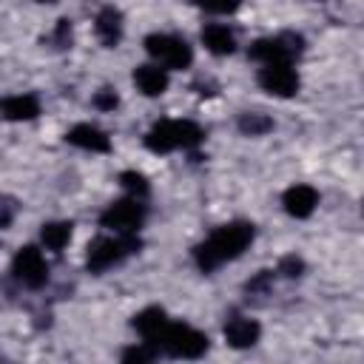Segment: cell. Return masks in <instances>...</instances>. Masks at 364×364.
Wrapping results in <instances>:
<instances>
[{"label":"cell","mask_w":364,"mask_h":364,"mask_svg":"<svg viewBox=\"0 0 364 364\" xmlns=\"http://www.w3.org/2000/svg\"><path fill=\"white\" fill-rule=\"evenodd\" d=\"M259 336H262L259 321H253V318H247V316H233V318H228V324H225V341H228L230 347H236V350L253 347V344L259 341Z\"/></svg>","instance_id":"10"},{"label":"cell","mask_w":364,"mask_h":364,"mask_svg":"<svg viewBox=\"0 0 364 364\" xmlns=\"http://www.w3.org/2000/svg\"><path fill=\"white\" fill-rule=\"evenodd\" d=\"M142 247L139 236L136 233H117L114 239H94L88 245V253H85V264L91 273H102L108 267H114L117 262H122L125 256L136 253Z\"/></svg>","instance_id":"4"},{"label":"cell","mask_w":364,"mask_h":364,"mask_svg":"<svg viewBox=\"0 0 364 364\" xmlns=\"http://www.w3.org/2000/svg\"><path fill=\"white\" fill-rule=\"evenodd\" d=\"M196 6L210 11V14H230L242 6V0H196Z\"/></svg>","instance_id":"22"},{"label":"cell","mask_w":364,"mask_h":364,"mask_svg":"<svg viewBox=\"0 0 364 364\" xmlns=\"http://www.w3.org/2000/svg\"><path fill=\"white\" fill-rule=\"evenodd\" d=\"M301 51H304V40H301V34H293V31H284L276 37H262L250 46V57L259 63H290Z\"/></svg>","instance_id":"6"},{"label":"cell","mask_w":364,"mask_h":364,"mask_svg":"<svg viewBox=\"0 0 364 364\" xmlns=\"http://www.w3.org/2000/svg\"><path fill=\"white\" fill-rule=\"evenodd\" d=\"M37 114H40V102L31 94H14L0 100V117L9 122H26V119H34Z\"/></svg>","instance_id":"13"},{"label":"cell","mask_w":364,"mask_h":364,"mask_svg":"<svg viewBox=\"0 0 364 364\" xmlns=\"http://www.w3.org/2000/svg\"><path fill=\"white\" fill-rule=\"evenodd\" d=\"M11 273H14V279H17L20 284H26V287H31V290H37V287H43V284L48 282L46 259H43V253H40L37 247H31V245H26V247H20V250L14 253Z\"/></svg>","instance_id":"8"},{"label":"cell","mask_w":364,"mask_h":364,"mask_svg":"<svg viewBox=\"0 0 364 364\" xmlns=\"http://www.w3.org/2000/svg\"><path fill=\"white\" fill-rule=\"evenodd\" d=\"M279 273L287 276V279H296V276L304 273V262H301L299 256H284V259L279 262Z\"/></svg>","instance_id":"23"},{"label":"cell","mask_w":364,"mask_h":364,"mask_svg":"<svg viewBox=\"0 0 364 364\" xmlns=\"http://www.w3.org/2000/svg\"><path fill=\"white\" fill-rule=\"evenodd\" d=\"M94 28H97V37L102 40L105 48H114L122 37V14L114 9V6H105L97 20H94Z\"/></svg>","instance_id":"14"},{"label":"cell","mask_w":364,"mask_h":364,"mask_svg":"<svg viewBox=\"0 0 364 364\" xmlns=\"http://www.w3.org/2000/svg\"><path fill=\"white\" fill-rule=\"evenodd\" d=\"M71 228H74L71 222H48V225H43L40 239L48 250H63L71 239Z\"/></svg>","instance_id":"18"},{"label":"cell","mask_w":364,"mask_h":364,"mask_svg":"<svg viewBox=\"0 0 364 364\" xmlns=\"http://www.w3.org/2000/svg\"><path fill=\"white\" fill-rule=\"evenodd\" d=\"M253 236H256V228L250 222H228L193 247V262L202 273H210L219 264L242 256L247 250V245L253 242Z\"/></svg>","instance_id":"1"},{"label":"cell","mask_w":364,"mask_h":364,"mask_svg":"<svg viewBox=\"0 0 364 364\" xmlns=\"http://www.w3.org/2000/svg\"><path fill=\"white\" fill-rule=\"evenodd\" d=\"M282 205H284V210H287L290 216L307 219V216L316 210V205H318V193H316V188H310V185H293V188L284 191Z\"/></svg>","instance_id":"12"},{"label":"cell","mask_w":364,"mask_h":364,"mask_svg":"<svg viewBox=\"0 0 364 364\" xmlns=\"http://www.w3.org/2000/svg\"><path fill=\"white\" fill-rule=\"evenodd\" d=\"M259 85L273 97H293L299 91V74L290 63H264L259 71Z\"/></svg>","instance_id":"9"},{"label":"cell","mask_w":364,"mask_h":364,"mask_svg":"<svg viewBox=\"0 0 364 364\" xmlns=\"http://www.w3.org/2000/svg\"><path fill=\"white\" fill-rule=\"evenodd\" d=\"M134 330L148 341V344H154L156 341V336L162 333V327L168 324V316H165V310L162 307H145L142 313H136L134 316Z\"/></svg>","instance_id":"17"},{"label":"cell","mask_w":364,"mask_h":364,"mask_svg":"<svg viewBox=\"0 0 364 364\" xmlns=\"http://www.w3.org/2000/svg\"><path fill=\"white\" fill-rule=\"evenodd\" d=\"M11 213H14V208H0V228H9Z\"/></svg>","instance_id":"26"},{"label":"cell","mask_w":364,"mask_h":364,"mask_svg":"<svg viewBox=\"0 0 364 364\" xmlns=\"http://www.w3.org/2000/svg\"><path fill=\"white\" fill-rule=\"evenodd\" d=\"M202 136V128L191 119H159L145 134V148L154 154H168L176 148H196Z\"/></svg>","instance_id":"2"},{"label":"cell","mask_w":364,"mask_h":364,"mask_svg":"<svg viewBox=\"0 0 364 364\" xmlns=\"http://www.w3.org/2000/svg\"><path fill=\"white\" fill-rule=\"evenodd\" d=\"M134 82L145 97H159L168 88V71L159 65H136L134 68Z\"/></svg>","instance_id":"15"},{"label":"cell","mask_w":364,"mask_h":364,"mask_svg":"<svg viewBox=\"0 0 364 364\" xmlns=\"http://www.w3.org/2000/svg\"><path fill=\"white\" fill-rule=\"evenodd\" d=\"M94 105H97L100 111H114V108L119 105V97H117L111 88H102V91L94 94Z\"/></svg>","instance_id":"24"},{"label":"cell","mask_w":364,"mask_h":364,"mask_svg":"<svg viewBox=\"0 0 364 364\" xmlns=\"http://www.w3.org/2000/svg\"><path fill=\"white\" fill-rule=\"evenodd\" d=\"M156 355H159V350H156L154 344L142 341L139 347H128V350L122 353V361H125V364H145V361H151V358H156Z\"/></svg>","instance_id":"21"},{"label":"cell","mask_w":364,"mask_h":364,"mask_svg":"<svg viewBox=\"0 0 364 364\" xmlns=\"http://www.w3.org/2000/svg\"><path fill=\"white\" fill-rule=\"evenodd\" d=\"M65 142H68V145H77V148H82V151H94V154H105V151H111V139H108V134L100 131L97 125H88V122L74 125V128L65 134Z\"/></svg>","instance_id":"11"},{"label":"cell","mask_w":364,"mask_h":364,"mask_svg":"<svg viewBox=\"0 0 364 364\" xmlns=\"http://www.w3.org/2000/svg\"><path fill=\"white\" fill-rule=\"evenodd\" d=\"M37 3H57V0H37Z\"/></svg>","instance_id":"27"},{"label":"cell","mask_w":364,"mask_h":364,"mask_svg":"<svg viewBox=\"0 0 364 364\" xmlns=\"http://www.w3.org/2000/svg\"><path fill=\"white\" fill-rule=\"evenodd\" d=\"M119 185L131 193V196H148V179L139 171H122L119 173Z\"/></svg>","instance_id":"20"},{"label":"cell","mask_w":364,"mask_h":364,"mask_svg":"<svg viewBox=\"0 0 364 364\" xmlns=\"http://www.w3.org/2000/svg\"><path fill=\"white\" fill-rule=\"evenodd\" d=\"M145 51L165 68H188L193 63V51L182 37L173 34H148L145 37Z\"/></svg>","instance_id":"5"},{"label":"cell","mask_w":364,"mask_h":364,"mask_svg":"<svg viewBox=\"0 0 364 364\" xmlns=\"http://www.w3.org/2000/svg\"><path fill=\"white\" fill-rule=\"evenodd\" d=\"M145 222V205L134 196V199H119V202H111L102 216H100V225L102 228H111L117 233H136Z\"/></svg>","instance_id":"7"},{"label":"cell","mask_w":364,"mask_h":364,"mask_svg":"<svg viewBox=\"0 0 364 364\" xmlns=\"http://www.w3.org/2000/svg\"><path fill=\"white\" fill-rule=\"evenodd\" d=\"M154 347L162 350V353H168L171 358H199V355L208 353V336L199 333L191 324L168 321L162 327V333L156 336Z\"/></svg>","instance_id":"3"},{"label":"cell","mask_w":364,"mask_h":364,"mask_svg":"<svg viewBox=\"0 0 364 364\" xmlns=\"http://www.w3.org/2000/svg\"><path fill=\"white\" fill-rule=\"evenodd\" d=\"M236 125H239V131L247 134V136H262V134H267V131L273 128V119L264 117V114H242Z\"/></svg>","instance_id":"19"},{"label":"cell","mask_w":364,"mask_h":364,"mask_svg":"<svg viewBox=\"0 0 364 364\" xmlns=\"http://www.w3.org/2000/svg\"><path fill=\"white\" fill-rule=\"evenodd\" d=\"M54 43H57L60 48L71 46V23H68V20H60V23H57V28H54Z\"/></svg>","instance_id":"25"},{"label":"cell","mask_w":364,"mask_h":364,"mask_svg":"<svg viewBox=\"0 0 364 364\" xmlns=\"http://www.w3.org/2000/svg\"><path fill=\"white\" fill-rule=\"evenodd\" d=\"M202 43L210 54L216 57H225V54H233L236 51V37L233 31H228V26H219V23H210L202 28Z\"/></svg>","instance_id":"16"}]
</instances>
